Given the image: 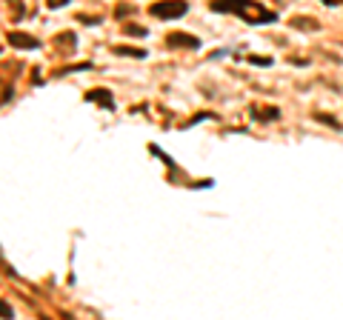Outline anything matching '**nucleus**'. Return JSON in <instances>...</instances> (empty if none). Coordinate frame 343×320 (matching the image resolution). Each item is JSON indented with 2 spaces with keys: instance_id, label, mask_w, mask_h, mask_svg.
Here are the masks:
<instances>
[{
  "instance_id": "nucleus-3",
  "label": "nucleus",
  "mask_w": 343,
  "mask_h": 320,
  "mask_svg": "<svg viewBox=\"0 0 343 320\" xmlns=\"http://www.w3.org/2000/svg\"><path fill=\"white\" fill-rule=\"evenodd\" d=\"M166 43L172 46H186V49H197V46H200V40H197V37H192V35H183V32H172V35L166 37Z\"/></svg>"
},
{
  "instance_id": "nucleus-5",
  "label": "nucleus",
  "mask_w": 343,
  "mask_h": 320,
  "mask_svg": "<svg viewBox=\"0 0 343 320\" xmlns=\"http://www.w3.org/2000/svg\"><path fill=\"white\" fill-rule=\"evenodd\" d=\"M249 63H255V66H272V58H249Z\"/></svg>"
},
{
  "instance_id": "nucleus-1",
  "label": "nucleus",
  "mask_w": 343,
  "mask_h": 320,
  "mask_svg": "<svg viewBox=\"0 0 343 320\" xmlns=\"http://www.w3.org/2000/svg\"><path fill=\"white\" fill-rule=\"evenodd\" d=\"M212 9L215 12H234V15H241L246 23H275L278 20L275 12L263 9L255 0H212Z\"/></svg>"
},
{
  "instance_id": "nucleus-4",
  "label": "nucleus",
  "mask_w": 343,
  "mask_h": 320,
  "mask_svg": "<svg viewBox=\"0 0 343 320\" xmlns=\"http://www.w3.org/2000/svg\"><path fill=\"white\" fill-rule=\"evenodd\" d=\"M9 43L17 46V49H35L37 40H35V37H29V35H17V32H15V35H9Z\"/></svg>"
},
{
  "instance_id": "nucleus-6",
  "label": "nucleus",
  "mask_w": 343,
  "mask_h": 320,
  "mask_svg": "<svg viewBox=\"0 0 343 320\" xmlns=\"http://www.w3.org/2000/svg\"><path fill=\"white\" fill-rule=\"evenodd\" d=\"M0 314H3V317H12V309H9V306L3 303V300H0Z\"/></svg>"
},
{
  "instance_id": "nucleus-2",
  "label": "nucleus",
  "mask_w": 343,
  "mask_h": 320,
  "mask_svg": "<svg viewBox=\"0 0 343 320\" xmlns=\"http://www.w3.org/2000/svg\"><path fill=\"white\" fill-rule=\"evenodd\" d=\"M186 3L183 0H161V3H154L152 9H149V15L152 17H180L186 15Z\"/></svg>"
},
{
  "instance_id": "nucleus-7",
  "label": "nucleus",
  "mask_w": 343,
  "mask_h": 320,
  "mask_svg": "<svg viewBox=\"0 0 343 320\" xmlns=\"http://www.w3.org/2000/svg\"><path fill=\"white\" fill-rule=\"evenodd\" d=\"M69 0H49V6H66Z\"/></svg>"
}]
</instances>
